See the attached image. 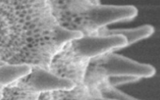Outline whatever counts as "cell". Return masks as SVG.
<instances>
[{"instance_id": "obj_2", "label": "cell", "mask_w": 160, "mask_h": 100, "mask_svg": "<svg viewBox=\"0 0 160 100\" xmlns=\"http://www.w3.org/2000/svg\"><path fill=\"white\" fill-rule=\"evenodd\" d=\"M58 24L64 29L82 36H98L107 25L134 19L133 6L102 5L97 0H48Z\"/></svg>"}, {"instance_id": "obj_3", "label": "cell", "mask_w": 160, "mask_h": 100, "mask_svg": "<svg viewBox=\"0 0 160 100\" xmlns=\"http://www.w3.org/2000/svg\"><path fill=\"white\" fill-rule=\"evenodd\" d=\"M155 74L153 66L141 64L122 55L109 52L91 60L87 68L84 83L94 96H101L98 91L100 83L108 77L133 76L137 78H150Z\"/></svg>"}, {"instance_id": "obj_10", "label": "cell", "mask_w": 160, "mask_h": 100, "mask_svg": "<svg viewBox=\"0 0 160 100\" xmlns=\"http://www.w3.org/2000/svg\"><path fill=\"white\" fill-rule=\"evenodd\" d=\"M40 94L22 79L4 88L1 100H39Z\"/></svg>"}, {"instance_id": "obj_9", "label": "cell", "mask_w": 160, "mask_h": 100, "mask_svg": "<svg viewBox=\"0 0 160 100\" xmlns=\"http://www.w3.org/2000/svg\"><path fill=\"white\" fill-rule=\"evenodd\" d=\"M32 66L28 65H12L6 62L0 64V86L6 88L30 74Z\"/></svg>"}, {"instance_id": "obj_5", "label": "cell", "mask_w": 160, "mask_h": 100, "mask_svg": "<svg viewBox=\"0 0 160 100\" xmlns=\"http://www.w3.org/2000/svg\"><path fill=\"white\" fill-rule=\"evenodd\" d=\"M89 65V60L77 55L67 43L52 60L49 71L58 77L71 80L75 85H80L84 83Z\"/></svg>"}, {"instance_id": "obj_13", "label": "cell", "mask_w": 160, "mask_h": 100, "mask_svg": "<svg viewBox=\"0 0 160 100\" xmlns=\"http://www.w3.org/2000/svg\"><path fill=\"white\" fill-rule=\"evenodd\" d=\"M2 62H3V60L1 59V57H0V64H1ZM3 90H4V88L0 86V100H1V98H2V95H3Z\"/></svg>"}, {"instance_id": "obj_1", "label": "cell", "mask_w": 160, "mask_h": 100, "mask_svg": "<svg viewBox=\"0 0 160 100\" xmlns=\"http://www.w3.org/2000/svg\"><path fill=\"white\" fill-rule=\"evenodd\" d=\"M81 37L58 24L48 0H0V57L6 63L49 70L64 46Z\"/></svg>"}, {"instance_id": "obj_14", "label": "cell", "mask_w": 160, "mask_h": 100, "mask_svg": "<svg viewBox=\"0 0 160 100\" xmlns=\"http://www.w3.org/2000/svg\"><path fill=\"white\" fill-rule=\"evenodd\" d=\"M94 100H115V99H110V98H106V97L99 96V97H96V98H94Z\"/></svg>"}, {"instance_id": "obj_6", "label": "cell", "mask_w": 160, "mask_h": 100, "mask_svg": "<svg viewBox=\"0 0 160 100\" xmlns=\"http://www.w3.org/2000/svg\"><path fill=\"white\" fill-rule=\"evenodd\" d=\"M23 80L39 93L71 90L75 86L71 80L58 77L40 66H32L30 74Z\"/></svg>"}, {"instance_id": "obj_11", "label": "cell", "mask_w": 160, "mask_h": 100, "mask_svg": "<svg viewBox=\"0 0 160 100\" xmlns=\"http://www.w3.org/2000/svg\"><path fill=\"white\" fill-rule=\"evenodd\" d=\"M98 91L100 92L101 96L106 98H110L115 100H140L125 93H122V91L118 90L116 87L111 86L108 83V79H106L100 83V85L98 86Z\"/></svg>"}, {"instance_id": "obj_4", "label": "cell", "mask_w": 160, "mask_h": 100, "mask_svg": "<svg viewBox=\"0 0 160 100\" xmlns=\"http://www.w3.org/2000/svg\"><path fill=\"white\" fill-rule=\"evenodd\" d=\"M68 44L77 55L90 62L94 58L127 47V41L122 36H83Z\"/></svg>"}, {"instance_id": "obj_8", "label": "cell", "mask_w": 160, "mask_h": 100, "mask_svg": "<svg viewBox=\"0 0 160 100\" xmlns=\"http://www.w3.org/2000/svg\"><path fill=\"white\" fill-rule=\"evenodd\" d=\"M154 28L152 25H142L136 28H122V29H108L103 28L98 32L99 36H122L127 41V46L136 43L141 39L149 38L152 35Z\"/></svg>"}, {"instance_id": "obj_12", "label": "cell", "mask_w": 160, "mask_h": 100, "mask_svg": "<svg viewBox=\"0 0 160 100\" xmlns=\"http://www.w3.org/2000/svg\"><path fill=\"white\" fill-rule=\"evenodd\" d=\"M138 80H139V78L133 77V76H114V77L108 78V83L113 87H116V86L122 85V84L132 83V82L138 81Z\"/></svg>"}, {"instance_id": "obj_7", "label": "cell", "mask_w": 160, "mask_h": 100, "mask_svg": "<svg viewBox=\"0 0 160 100\" xmlns=\"http://www.w3.org/2000/svg\"><path fill=\"white\" fill-rule=\"evenodd\" d=\"M96 98L85 83L75 85L71 90L41 93L39 100H94Z\"/></svg>"}]
</instances>
